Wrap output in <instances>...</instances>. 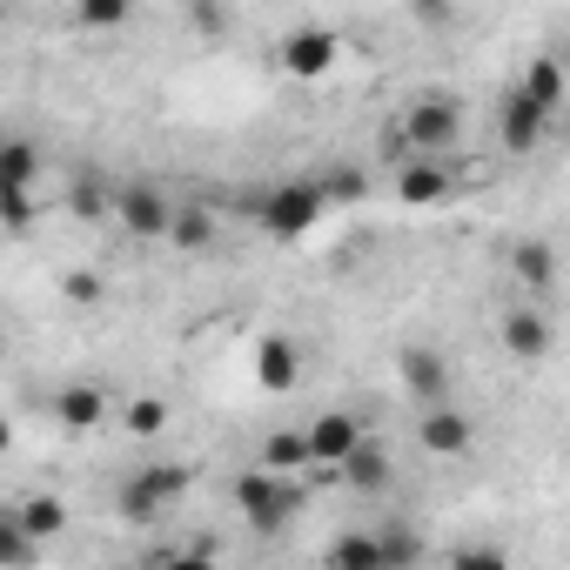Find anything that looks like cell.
<instances>
[{"label":"cell","mask_w":570,"mask_h":570,"mask_svg":"<svg viewBox=\"0 0 570 570\" xmlns=\"http://www.w3.org/2000/svg\"><path fill=\"white\" fill-rule=\"evenodd\" d=\"M228 497H235V517L248 523V530H289L303 510H309V483L296 476V470H268V463H255V470H242L235 483H228Z\"/></svg>","instance_id":"6da1fadb"},{"label":"cell","mask_w":570,"mask_h":570,"mask_svg":"<svg viewBox=\"0 0 570 570\" xmlns=\"http://www.w3.org/2000/svg\"><path fill=\"white\" fill-rule=\"evenodd\" d=\"M336 61H343V35H330V28H289L282 35V55H275V68L289 75V81H330L336 75Z\"/></svg>","instance_id":"5b68a950"},{"label":"cell","mask_w":570,"mask_h":570,"mask_svg":"<svg viewBox=\"0 0 570 570\" xmlns=\"http://www.w3.org/2000/svg\"><path fill=\"white\" fill-rule=\"evenodd\" d=\"M14 517H21V523L41 537V543L68 530V503H61V497H48V490H41V497H21V503H14Z\"/></svg>","instance_id":"44dd1931"},{"label":"cell","mask_w":570,"mask_h":570,"mask_svg":"<svg viewBox=\"0 0 570 570\" xmlns=\"http://www.w3.org/2000/svg\"><path fill=\"white\" fill-rule=\"evenodd\" d=\"M61 296H68V303H81V309H95V303L108 296V282H101V275H88V268H75V275H61Z\"/></svg>","instance_id":"83f0119b"},{"label":"cell","mask_w":570,"mask_h":570,"mask_svg":"<svg viewBox=\"0 0 570 570\" xmlns=\"http://www.w3.org/2000/svg\"><path fill=\"white\" fill-rule=\"evenodd\" d=\"M0 222H8V235H21L35 222V188H0Z\"/></svg>","instance_id":"4316f807"},{"label":"cell","mask_w":570,"mask_h":570,"mask_svg":"<svg viewBox=\"0 0 570 570\" xmlns=\"http://www.w3.org/2000/svg\"><path fill=\"white\" fill-rule=\"evenodd\" d=\"M121 423H128L135 436H161V430H168V403H161V396H135V403L121 410Z\"/></svg>","instance_id":"484cf974"},{"label":"cell","mask_w":570,"mask_h":570,"mask_svg":"<svg viewBox=\"0 0 570 570\" xmlns=\"http://www.w3.org/2000/svg\"><path fill=\"white\" fill-rule=\"evenodd\" d=\"M336 202L323 195V181L316 175H303V181H282V188H268L262 195V235L268 242H303L309 228H323V215H330Z\"/></svg>","instance_id":"277c9868"},{"label":"cell","mask_w":570,"mask_h":570,"mask_svg":"<svg viewBox=\"0 0 570 570\" xmlns=\"http://www.w3.org/2000/svg\"><path fill=\"white\" fill-rule=\"evenodd\" d=\"M396 195H403L410 208H443V202L456 195V181H450V168H436V161L423 155V161H410V168L396 175Z\"/></svg>","instance_id":"e0dca14e"},{"label":"cell","mask_w":570,"mask_h":570,"mask_svg":"<svg viewBox=\"0 0 570 570\" xmlns=\"http://www.w3.org/2000/svg\"><path fill=\"white\" fill-rule=\"evenodd\" d=\"M135 14V0H75V28L81 35H121Z\"/></svg>","instance_id":"ffe728a7"},{"label":"cell","mask_w":570,"mask_h":570,"mask_svg":"<svg viewBox=\"0 0 570 570\" xmlns=\"http://www.w3.org/2000/svg\"><path fill=\"white\" fill-rule=\"evenodd\" d=\"M35 175H41V155H35L28 135H14L0 148V188H35Z\"/></svg>","instance_id":"7402d4cb"},{"label":"cell","mask_w":570,"mask_h":570,"mask_svg":"<svg viewBox=\"0 0 570 570\" xmlns=\"http://www.w3.org/2000/svg\"><path fill=\"white\" fill-rule=\"evenodd\" d=\"M517 88H523L537 108H550V115H557V108H563V95H570V75H563V61H557V55H530V61H523V75H517Z\"/></svg>","instance_id":"ac0fdd59"},{"label":"cell","mask_w":570,"mask_h":570,"mask_svg":"<svg viewBox=\"0 0 570 570\" xmlns=\"http://www.w3.org/2000/svg\"><path fill=\"white\" fill-rule=\"evenodd\" d=\"M410 14H416V21H430V28H450L456 0H410Z\"/></svg>","instance_id":"f546056e"},{"label":"cell","mask_w":570,"mask_h":570,"mask_svg":"<svg viewBox=\"0 0 570 570\" xmlns=\"http://www.w3.org/2000/svg\"><path fill=\"white\" fill-rule=\"evenodd\" d=\"M403 135H410V148H416V155H443V148H456V141H463V108H456L450 95H423V101H410Z\"/></svg>","instance_id":"52a82bcc"},{"label":"cell","mask_w":570,"mask_h":570,"mask_svg":"<svg viewBox=\"0 0 570 570\" xmlns=\"http://www.w3.org/2000/svg\"><path fill=\"white\" fill-rule=\"evenodd\" d=\"M356 443H363V423H356L350 410H323V416L309 423V450H316V463H323V470H336Z\"/></svg>","instance_id":"5bb4252c"},{"label":"cell","mask_w":570,"mask_h":570,"mask_svg":"<svg viewBox=\"0 0 570 570\" xmlns=\"http://www.w3.org/2000/svg\"><path fill=\"white\" fill-rule=\"evenodd\" d=\"M188 483H195L188 463H135V470L115 483V517L135 523V530H141V523H161V517L188 497Z\"/></svg>","instance_id":"7a4b0ae2"},{"label":"cell","mask_w":570,"mask_h":570,"mask_svg":"<svg viewBox=\"0 0 570 570\" xmlns=\"http://www.w3.org/2000/svg\"><path fill=\"white\" fill-rule=\"evenodd\" d=\"M497 343H503V356L510 363H523V370H537L550 350H557V330H550V316L537 309V296H523L510 316H503V330H497Z\"/></svg>","instance_id":"ba28073f"},{"label":"cell","mask_w":570,"mask_h":570,"mask_svg":"<svg viewBox=\"0 0 570 570\" xmlns=\"http://www.w3.org/2000/svg\"><path fill=\"white\" fill-rule=\"evenodd\" d=\"M336 476H343L350 490L376 497V490H390V476H396V470H390V450H383L376 436H363V443H356V450H350V456L336 463Z\"/></svg>","instance_id":"2e32d148"},{"label":"cell","mask_w":570,"mask_h":570,"mask_svg":"<svg viewBox=\"0 0 570 570\" xmlns=\"http://www.w3.org/2000/svg\"><path fill=\"white\" fill-rule=\"evenodd\" d=\"M68 215H81V222H108V215H115V188L95 181V175L68 181Z\"/></svg>","instance_id":"603a6c76"},{"label":"cell","mask_w":570,"mask_h":570,"mask_svg":"<svg viewBox=\"0 0 570 570\" xmlns=\"http://www.w3.org/2000/svg\"><path fill=\"white\" fill-rule=\"evenodd\" d=\"M416 443H423L430 456H463V450L476 443V430H470V416H463L456 403H430V410L416 416Z\"/></svg>","instance_id":"8fae6325"},{"label":"cell","mask_w":570,"mask_h":570,"mask_svg":"<svg viewBox=\"0 0 570 570\" xmlns=\"http://www.w3.org/2000/svg\"><path fill=\"white\" fill-rule=\"evenodd\" d=\"M255 383H262L268 396H289V390L303 383V350H296L289 336H262V343H255Z\"/></svg>","instance_id":"7c38bea8"},{"label":"cell","mask_w":570,"mask_h":570,"mask_svg":"<svg viewBox=\"0 0 570 570\" xmlns=\"http://www.w3.org/2000/svg\"><path fill=\"white\" fill-rule=\"evenodd\" d=\"M450 563H463V570L490 563V570H497V563H503V550H497V543H456V550H450Z\"/></svg>","instance_id":"f1b7e54d"},{"label":"cell","mask_w":570,"mask_h":570,"mask_svg":"<svg viewBox=\"0 0 570 570\" xmlns=\"http://www.w3.org/2000/svg\"><path fill=\"white\" fill-rule=\"evenodd\" d=\"M175 215H181V208H175L155 181H121V188H115V222H121V235H135V242H168Z\"/></svg>","instance_id":"8992f818"},{"label":"cell","mask_w":570,"mask_h":570,"mask_svg":"<svg viewBox=\"0 0 570 570\" xmlns=\"http://www.w3.org/2000/svg\"><path fill=\"white\" fill-rule=\"evenodd\" d=\"M255 463H268V470H309L316 463V450H309V430H268L262 436V450H255Z\"/></svg>","instance_id":"d6986e66"},{"label":"cell","mask_w":570,"mask_h":570,"mask_svg":"<svg viewBox=\"0 0 570 570\" xmlns=\"http://www.w3.org/2000/svg\"><path fill=\"white\" fill-rule=\"evenodd\" d=\"M497 141H503V155H537L550 141V108H537L523 88H510L497 101Z\"/></svg>","instance_id":"9c48e42d"},{"label":"cell","mask_w":570,"mask_h":570,"mask_svg":"<svg viewBox=\"0 0 570 570\" xmlns=\"http://www.w3.org/2000/svg\"><path fill=\"white\" fill-rule=\"evenodd\" d=\"M316 181H323V195H330L336 208H350V202H363V195H370V175H363V168H323Z\"/></svg>","instance_id":"d4e9b609"},{"label":"cell","mask_w":570,"mask_h":570,"mask_svg":"<svg viewBox=\"0 0 570 570\" xmlns=\"http://www.w3.org/2000/svg\"><path fill=\"white\" fill-rule=\"evenodd\" d=\"M423 557H430V543L410 537V530H350L323 550L330 570H410Z\"/></svg>","instance_id":"3957f363"},{"label":"cell","mask_w":570,"mask_h":570,"mask_svg":"<svg viewBox=\"0 0 570 570\" xmlns=\"http://www.w3.org/2000/svg\"><path fill=\"white\" fill-rule=\"evenodd\" d=\"M396 376H403V390H410V403H416V410H430V403H450V363H443L436 350L410 343V350L396 356Z\"/></svg>","instance_id":"30bf717a"},{"label":"cell","mask_w":570,"mask_h":570,"mask_svg":"<svg viewBox=\"0 0 570 570\" xmlns=\"http://www.w3.org/2000/svg\"><path fill=\"white\" fill-rule=\"evenodd\" d=\"M510 275H517L523 296L543 303V296L557 289V248H550V242H517V248H510Z\"/></svg>","instance_id":"9a60e30c"},{"label":"cell","mask_w":570,"mask_h":570,"mask_svg":"<svg viewBox=\"0 0 570 570\" xmlns=\"http://www.w3.org/2000/svg\"><path fill=\"white\" fill-rule=\"evenodd\" d=\"M208 242H215V215H208V208H181V215H175V228H168V248L202 255Z\"/></svg>","instance_id":"cb8c5ba5"},{"label":"cell","mask_w":570,"mask_h":570,"mask_svg":"<svg viewBox=\"0 0 570 570\" xmlns=\"http://www.w3.org/2000/svg\"><path fill=\"white\" fill-rule=\"evenodd\" d=\"M108 416H115V403H108L101 383H68V390H55V423H61V430H101Z\"/></svg>","instance_id":"4fadbf2b"}]
</instances>
